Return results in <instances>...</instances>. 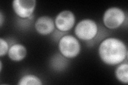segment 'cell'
<instances>
[{
  "label": "cell",
  "instance_id": "cell-1",
  "mask_svg": "<svg viewBox=\"0 0 128 85\" xmlns=\"http://www.w3.org/2000/svg\"><path fill=\"white\" fill-rule=\"evenodd\" d=\"M98 53L102 62L108 66H117L128 59V47L121 39L109 37L100 43Z\"/></svg>",
  "mask_w": 128,
  "mask_h": 85
},
{
  "label": "cell",
  "instance_id": "cell-2",
  "mask_svg": "<svg viewBox=\"0 0 128 85\" xmlns=\"http://www.w3.org/2000/svg\"><path fill=\"white\" fill-rule=\"evenodd\" d=\"M75 36L80 40L90 42L98 34L99 26L95 20L86 18L79 21L74 27Z\"/></svg>",
  "mask_w": 128,
  "mask_h": 85
},
{
  "label": "cell",
  "instance_id": "cell-3",
  "mask_svg": "<svg viewBox=\"0 0 128 85\" xmlns=\"http://www.w3.org/2000/svg\"><path fill=\"white\" fill-rule=\"evenodd\" d=\"M59 52L64 58L72 59L76 58L81 52L80 40L72 35H65L59 39L58 43Z\"/></svg>",
  "mask_w": 128,
  "mask_h": 85
},
{
  "label": "cell",
  "instance_id": "cell-4",
  "mask_svg": "<svg viewBox=\"0 0 128 85\" xmlns=\"http://www.w3.org/2000/svg\"><path fill=\"white\" fill-rule=\"evenodd\" d=\"M126 18V14L122 9L117 6H112L108 8L104 12L102 22L107 29L114 30L121 27L124 23Z\"/></svg>",
  "mask_w": 128,
  "mask_h": 85
},
{
  "label": "cell",
  "instance_id": "cell-5",
  "mask_svg": "<svg viewBox=\"0 0 128 85\" xmlns=\"http://www.w3.org/2000/svg\"><path fill=\"white\" fill-rule=\"evenodd\" d=\"M36 0H14L12 7L17 17L22 19H30L36 6Z\"/></svg>",
  "mask_w": 128,
  "mask_h": 85
},
{
  "label": "cell",
  "instance_id": "cell-6",
  "mask_svg": "<svg viewBox=\"0 0 128 85\" xmlns=\"http://www.w3.org/2000/svg\"><path fill=\"white\" fill-rule=\"evenodd\" d=\"M54 21L56 29L62 33H66L75 27L76 17L73 12L65 10L58 13Z\"/></svg>",
  "mask_w": 128,
  "mask_h": 85
},
{
  "label": "cell",
  "instance_id": "cell-7",
  "mask_svg": "<svg viewBox=\"0 0 128 85\" xmlns=\"http://www.w3.org/2000/svg\"><path fill=\"white\" fill-rule=\"evenodd\" d=\"M34 28L39 35L43 36L49 35L56 29L54 19L48 15L40 16L36 20Z\"/></svg>",
  "mask_w": 128,
  "mask_h": 85
},
{
  "label": "cell",
  "instance_id": "cell-8",
  "mask_svg": "<svg viewBox=\"0 0 128 85\" xmlns=\"http://www.w3.org/2000/svg\"><path fill=\"white\" fill-rule=\"evenodd\" d=\"M27 50L25 45L20 43H14L10 46L8 56L14 62H19L25 59Z\"/></svg>",
  "mask_w": 128,
  "mask_h": 85
},
{
  "label": "cell",
  "instance_id": "cell-9",
  "mask_svg": "<svg viewBox=\"0 0 128 85\" xmlns=\"http://www.w3.org/2000/svg\"><path fill=\"white\" fill-rule=\"evenodd\" d=\"M116 79L122 84L128 83V63L127 61L116 66L114 71Z\"/></svg>",
  "mask_w": 128,
  "mask_h": 85
},
{
  "label": "cell",
  "instance_id": "cell-10",
  "mask_svg": "<svg viewBox=\"0 0 128 85\" xmlns=\"http://www.w3.org/2000/svg\"><path fill=\"white\" fill-rule=\"evenodd\" d=\"M18 85H42V80L36 75L33 74H26L22 76L19 79Z\"/></svg>",
  "mask_w": 128,
  "mask_h": 85
},
{
  "label": "cell",
  "instance_id": "cell-11",
  "mask_svg": "<svg viewBox=\"0 0 128 85\" xmlns=\"http://www.w3.org/2000/svg\"><path fill=\"white\" fill-rule=\"evenodd\" d=\"M9 48V44L7 40L2 37L0 38V57L2 58L8 55Z\"/></svg>",
  "mask_w": 128,
  "mask_h": 85
},
{
  "label": "cell",
  "instance_id": "cell-12",
  "mask_svg": "<svg viewBox=\"0 0 128 85\" xmlns=\"http://www.w3.org/2000/svg\"><path fill=\"white\" fill-rule=\"evenodd\" d=\"M4 22V16L2 12L1 11L0 12V26L1 27L3 26Z\"/></svg>",
  "mask_w": 128,
  "mask_h": 85
},
{
  "label": "cell",
  "instance_id": "cell-13",
  "mask_svg": "<svg viewBox=\"0 0 128 85\" xmlns=\"http://www.w3.org/2000/svg\"><path fill=\"white\" fill-rule=\"evenodd\" d=\"M2 61L1 60L0 61V71H2Z\"/></svg>",
  "mask_w": 128,
  "mask_h": 85
}]
</instances>
